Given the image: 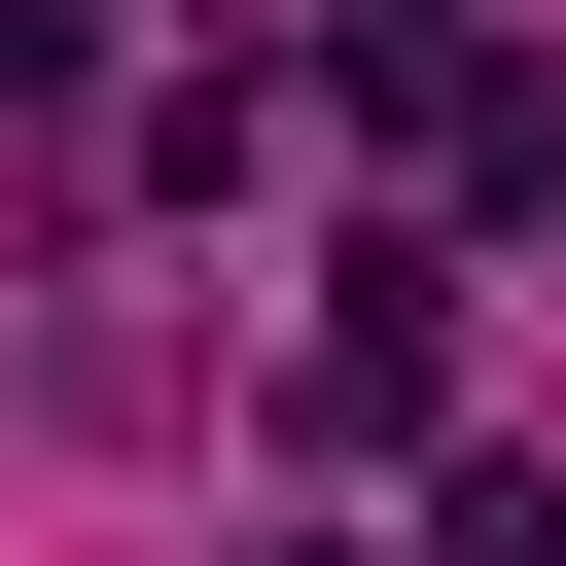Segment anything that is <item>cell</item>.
I'll return each instance as SVG.
<instances>
[{
  "label": "cell",
  "instance_id": "cell-1",
  "mask_svg": "<svg viewBox=\"0 0 566 566\" xmlns=\"http://www.w3.org/2000/svg\"><path fill=\"white\" fill-rule=\"evenodd\" d=\"M318 71L424 142V212H566V71H531V35H460V0H318Z\"/></svg>",
  "mask_w": 566,
  "mask_h": 566
},
{
  "label": "cell",
  "instance_id": "cell-2",
  "mask_svg": "<svg viewBox=\"0 0 566 566\" xmlns=\"http://www.w3.org/2000/svg\"><path fill=\"white\" fill-rule=\"evenodd\" d=\"M424 389H460V318H424V248H354V318L283 354V460H389Z\"/></svg>",
  "mask_w": 566,
  "mask_h": 566
},
{
  "label": "cell",
  "instance_id": "cell-3",
  "mask_svg": "<svg viewBox=\"0 0 566 566\" xmlns=\"http://www.w3.org/2000/svg\"><path fill=\"white\" fill-rule=\"evenodd\" d=\"M0 35H35V0H0Z\"/></svg>",
  "mask_w": 566,
  "mask_h": 566
}]
</instances>
